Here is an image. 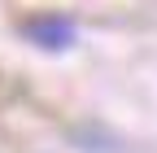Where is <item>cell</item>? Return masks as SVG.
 Wrapping results in <instances>:
<instances>
[{
	"label": "cell",
	"mask_w": 157,
	"mask_h": 153,
	"mask_svg": "<svg viewBox=\"0 0 157 153\" xmlns=\"http://www.w3.org/2000/svg\"><path fill=\"white\" fill-rule=\"evenodd\" d=\"M26 35H31L35 44H44V48H61V44H70L74 26L66 22V18H39V22L26 26Z\"/></svg>",
	"instance_id": "1"
}]
</instances>
